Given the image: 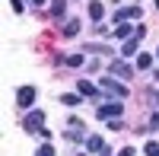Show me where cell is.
<instances>
[{
  "label": "cell",
  "instance_id": "19",
  "mask_svg": "<svg viewBox=\"0 0 159 156\" xmlns=\"http://www.w3.org/2000/svg\"><path fill=\"white\" fill-rule=\"evenodd\" d=\"M118 156H134V147H124V150L118 153Z\"/></svg>",
  "mask_w": 159,
  "mask_h": 156
},
{
  "label": "cell",
  "instance_id": "9",
  "mask_svg": "<svg viewBox=\"0 0 159 156\" xmlns=\"http://www.w3.org/2000/svg\"><path fill=\"white\" fill-rule=\"evenodd\" d=\"M134 32H137V29H134V25H127V22H118V29H115L118 38H134Z\"/></svg>",
  "mask_w": 159,
  "mask_h": 156
},
{
  "label": "cell",
  "instance_id": "22",
  "mask_svg": "<svg viewBox=\"0 0 159 156\" xmlns=\"http://www.w3.org/2000/svg\"><path fill=\"white\" fill-rule=\"evenodd\" d=\"M153 76H156V83H159V70H156V73H153Z\"/></svg>",
  "mask_w": 159,
  "mask_h": 156
},
{
  "label": "cell",
  "instance_id": "1",
  "mask_svg": "<svg viewBox=\"0 0 159 156\" xmlns=\"http://www.w3.org/2000/svg\"><path fill=\"white\" fill-rule=\"evenodd\" d=\"M99 89H105V93H111V96H118V99L127 96V86L118 83V80H111V76H102V80H99Z\"/></svg>",
  "mask_w": 159,
  "mask_h": 156
},
{
  "label": "cell",
  "instance_id": "16",
  "mask_svg": "<svg viewBox=\"0 0 159 156\" xmlns=\"http://www.w3.org/2000/svg\"><path fill=\"white\" fill-rule=\"evenodd\" d=\"M143 153H147V156H159V144H156V140H150V144L143 147Z\"/></svg>",
  "mask_w": 159,
  "mask_h": 156
},
{
  "label": "cell",
  "instance_id": "11",
  "mask_svg": "<svg viewBox=\"0 0 159 156\" xmlns=\"http://www.w3.org/2000/svg\"><path fill=\"white\" fill-rule=\"evenodd\" d=\"M64 10H67V0H54V3H51V13H54L57 19L64 16Z\"/></svg>",
  "mask_w": 159,
  "mask_h": 156
},
{
  "label": "cell",
  "instance_id": "2",
  "mask_svg": "<svg viewBox=\"0 0 159 156\" xmlns=\"http://www.w3.org/2000/svg\"><path fill=\"white\" fill-rule=\"evenodd\" d=\"M121 112H124V105L121 102H105V105H99V118L102 121H111V118H121Z\"/></svg>",
  "mask_w": 159,
  "mask_h": 156
},
{
  "label": "cell",
  "instance_id": "8",
  "mask_svg": "<svg viewBox=\"0 0 159 156\" xmlns=\"http://www.w3.org/2000/svg\"><path fill=\"white\" fill-rule=\"evenodd\" d=\"M137 42H140V38H124V48H121V57H134V54H137Z\"/></svg>",
  "mask_w": 159,
  "mask_h": 156
},
{
  "label": "cell",
  "instance_id": "4",
  "mask_svg": "<svg viewBox=\"0 0 159 156\" xmlns=\"http://www.w3.org/2000/svg\"><path fill=\"white\" fill-rule=\"evenodd\" d=\"M16 102H19L22 108H32L35 105V86H22L19 93H16Z\"/></svg>",
  "mask_w": 159,
  "mask_h": 156
},
{
  "label": "cell",
  "instance_id": "6",
  "mask_svg": "<svg viewBox=\"0 0 159 156\" xmlns=\"http://www.w3.org/2000/svg\"><path fill=\"white\" fill-rule=\"evenodd\" d=\"M102 16H105V3H102V0H92V3H89V19L102 22Z\"/></svg>",
  "mask_w": 159,
  "mask_h": 156
},
{
  "label": "cell",
  "instance_id": "15",
  "mask_svg": "<svg viewBox=\"0 0 159 156\" xmlns=\"http://www.w3.org/2000/svg\"><path fill=\"white\" fill-rule=\"evenodd\" d=\"M61 102H64V105H80V96H73V93H67V96H61Z\"/></svg>",
  "mask_w": 159,
  "mask_h": 156
},
{
  "label": "cell",
  "instance_id": "12",
  "mask_svg": "<svg viewBox=\"0 0 159 156\" xmlns=\"http://www.w3.org/2000/svg\"><path fill=\"white\" fill-rule=\"evenodd\" d=\"M150 64H153V54H147V51H143V54H137V67H140V70H147Z\"/></svg>",
  "mask_w": 159,
  "mask_h": 156
},
{
  "label": "cell",
  "instance_id": "3",
  "mask_svg": "<svg viewBox=\"0 0 159 156\" xmlns=\"http://www.w3.org/2000/svg\"><path fill=\"white\" fill-rule=\"evenodd\" d=\"M42 124H45V112L42 108H32L29 115H25V121H22L25 131H42Z\"/></svg>",
  "mask_w": 159,
  "mask_h": 156
},
{
  "label": "cell",
  "instance_id": "13",
  "mask_svg": "<svg viewBox=\"0 0 159 156\" xmlns=\"http://www.w3.org/2000/svg\"><path fill=\"white\" fill-rule=\"evenodd\" d=\"M86 147H89L92 153H99V150H105V144H102V137H89V140H86Z\"/></svg>",
  "mask_w": 159,
  "mask_h": 156
},
{
  "label": "cell",
  "instance_id": "14",
  "mask_svg": "<svg viewBox=\"0 0 159 156\" xmlns=\"http://www.w3.org/2000/svg\"><path fill=\"white\" fill-rule=\"evenodd\" d=\"M76 32H80V19H70L67 25H64V35H67V38H70V35H76Z\"/></svg>",
  "mask_w": 159,
  "mask_h": 156
},
{
  "label": "cell",
  "instance_id": "20",
  "mask_svg": "<svg viewBox=\"0 0 159 156\" xmlns=\"http://www.w3.org/2000/svg\"><path fill=\"white\" fill-rule=\"evenodd\" d=\"M150 127H159V115H153V121H150Z\"/></svg>",
  "mask_w": 159,
  "mask_h": 156
},
{
  "label": "cell",
  "instance_id": "17",
  "mask_svg": "<svg viewBox=\"0 0 159 156\" xmlns=\"http://www.w3.org/2000/svg\"><path fill=\"white\" fill-rule=\"evenodd\" d=\"M64 61H67L70 67H80V64H83V54H70V57H64Z\"/></svg>",
  "mask_w": 159,
  "mask_h": 156
},
{
  "label": "cell",
  "instance_id": "7",
  "mask_svg": "<svg viewBox=\"0 0 159 156\" xmlns=\"http://www.w3.org/2000/svg\"><path fill=\"white\" fill-rule=\"evenodd\" d=\"M111 73H118V76H134V67H130V64H124V61H111Z\"/></svg>",
  "mask_w": 159,
  "mask_h": 156
},
{
  "label": "cell",
  "instance_id": "21",
  "mask_svg": "<svg viewBox=\"0 0 159 156\" xmlns=\"http://www.w3.org/2000/svg\"><path fill=\"white\" fill-rule=\"evenodd\" d=\"M29 3H32V7H42V3H45V0H29Z\"/></svg>",
  "mask_w": 159,
  "mask_h": 156
},
{
  "label": "cell",
  "instance_id": "23",
  "mask_svg": "<svg viewBox=\"0 0 159 156\" xmlns=\"http://www.w3.org/2000/svg\"><path fill=\"white\" fill-rule=\"evenodd\" d=\"M156 7H159V0H156Z\"/></svg>",
  "mask_w": 159,
  "mask_h": 156
},
{
  "label": "cell",
  "instance_id": "5",
  "mask_svg": "<svg viewBox=\"0 0 159 156\" xmlns=\"http://www.w3.org/2000/svg\"><path fill=\"white\" fill-rule=\"evenodd\" d=\"M115 19L118 22H127V19H140V7H121L115 13Z\"/></svg>",
  "mask_w": 159,
  "mask_h": 156
},
{
  "label": "cell",
  "instance_id": "18",
  "mask_svg": "<svg viewBox=\"0 0 159 156\" xmlns=\"http://www.w3.org/2000/svg\"><path fill=\"white\" fill-rule=\"evenodd\" d=\"M38 156H54V147L45 144V147H38Z\"/></svg>",
  "mask_w": 159,
  "mask_h": 156
},
{
  "label": "cell",
  "instance_id": "24",
  "mask_svg": "<svg viewBox=\"0 0 159 156\" xmlns=\"http://www.w3.org/2000/svg\"><path fill=\"white\" fill-rule=\"evenodd\" d=\"M156 57H159V51H156Z\"/></svg>",
  "mask_w": 159,
  "mask_h": 156
},
{
  "label": "cell",
  "instance_id": "10",
  "mask_svg": "<svg viewBox=\"0 0 159 156\" xmlns=\"http://www.w3.org/2000/svg\"><path fill=\"white\" fill-rule=\"evenodd\" d=\"M76 89H80V96H99V89L92 86L89 80H80V83H76Z\"/></svg>",
  "mask_w": 159,
  "mask_h": 156
}]
</instances>
